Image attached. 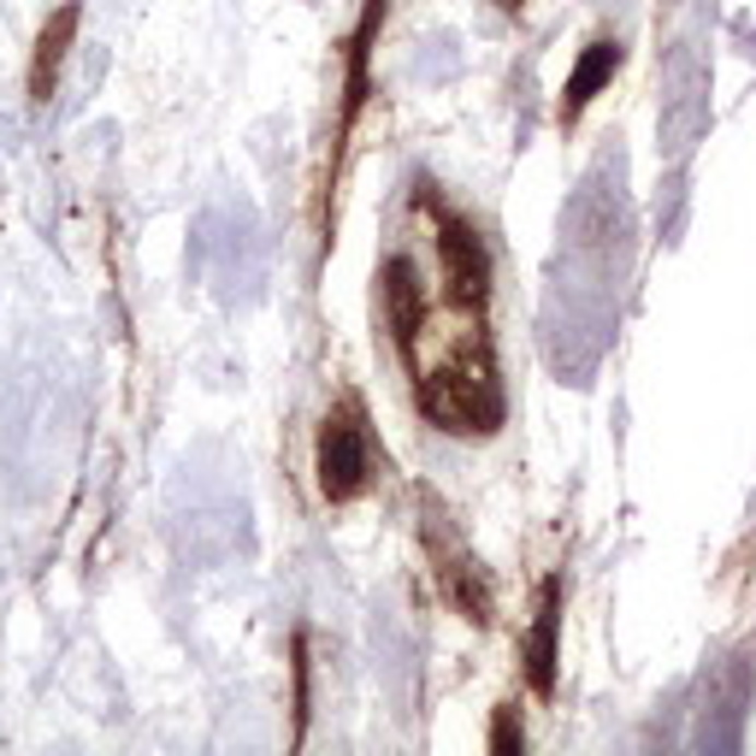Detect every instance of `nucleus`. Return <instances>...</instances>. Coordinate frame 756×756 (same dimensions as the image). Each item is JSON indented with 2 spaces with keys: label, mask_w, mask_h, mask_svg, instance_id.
Returning <instances> with one entry per match:
<instances>
[{
  "label": "nucleus",
  "mask_w": 756,
  "mask_h": 756,
  "mask_svg": "<svg viewBox=\"0 0 756 756\" xmlns=\"http://www.w3.org/2000/svg\"><path fill=\"white\" fill-rule=\"evenodd\" d=\"M420 237L378 267V314L414 385V409L444 438H491L503 426V378L491 343V255L479 225L432 184L409 189Z\"/></svg>",
  "instance_id": "obj_1"
},
{
  "label": "nucleus",
  "mask_w": 756,
  "mask_h": 756,
  "mask_svg": "<svg viewBox=\"0 0 756 756\" xmlns=\"http://www.w3.org/2000/svg\"><path fill=\"white\" fill-rule=\"evenodd\" d=\"M314 473H319V497L326 503H355L373 485V432H367V409H361L355 390H343L338 409L319 426Z\"/></svg>",
  "instance_id": "obj_2"
},
{
  "label": "nucleus",
  "mask_w": 756,
  "mask_h": 756,
  "mask_svg": "<svg viewBox=\"0 0 756 756\" xmlns=\"http://www.w3.org/2000/svg\"><path fill=\"white\" fill-rule=\"evenodd\" d=\"M432 562H438V586L449 591V603L461 609L468 621H479L485 627L491 621V586L485 574H479V562L468 556V544H461L456 527H444V515H432Z\"/></svg>",
  "instance_id": "obj_3"
},
{
  "label": "nucleus",
  "mask_w": 756,
  "mask_h": 756,
  "mask_svg": "<svg viewBox=\"0 0 756 756\" xmlns=\"http://www.w3.org/2000/svg\"><path fill=\"white\" fill-rule=\"evenodd\" d=\"M71 31H78V0H71V7H60V19H54L48 31H42V42H36V66H31V95H36V101H48L54 71H60V60H66Z\"/></svg>",
  "instance_id": "obj_4"
},
{
  "label": "nucleus",
  "mask_w": 756,
  "mask_h": 756,
  "mask_svg": "<svg viewBox=\"0 0 756 756\" xmlns=\"http://www.w3.org/2000/svg\"><path fill=\"white\" fill-rule=\"evenodd\" d=\"M615 66H621V48H615V42H598V48L586 54V66H579V71H574V83H567V107H562L567 119H579V107H586L591 90H598V83H603Z\"/></svg>",
  "instance_id": "obj_5"
},
{
  "label": "nucleus",
  "mask_w": 756,
  "mask_h": 756,
  "mask_svg": "<svg viewBox=\"0 0 756 756\" xmlns=\"http://www.w3.org/2000/svg\"><path fill=\"white\" fill-rule=\"evenodd\" d=\"M556 598H562V586L550 579L544 609H538V638H532V686L538 692H550V662H556Z\"/></svg>",
  "instance_id": "obj_6"
},
{
  "label": "nucleus",
  "mask_w": 756,
  "mask_h": 756,
  "mask_svg": "<svg viewBox=\"0 0 756 756\" xmlns=\"http://www.w3.org/2000/svg\"><path fill=\"white\" fill-rule=\"evenodd\" d=\"M497 7H503V12H520V7H527V0H497Z\"/></svg>",
  "instance_id": "obj_7"
}]
</instances>
